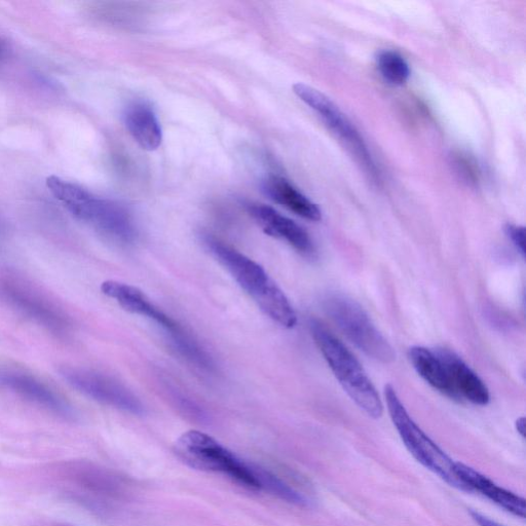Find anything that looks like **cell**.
<instances>
[{
    "label": "cell",
    "mask_w": 526,
    "mask_h": 526,
    "mask_svg": "<svg viewBox=\"0 0 526 526\" xmlns=\"http://www.w3.org/2000/svg\"><path fill=\"white\" fill-rule=\"evenodd\" d=\"M248 211L267 235L286 241L304 256H315L316 248L313 240L308 232L295 221L266 205H250Z\"/></svg>",
    "instance_id": "cell-10"
},
{
    "label": "cell",
    "mask_w": 526,
    "mask_h": 526,
    "mask_svg": "<svg viewBox=\"0 0 526 526\" xmlns=\"http://www.w3.org/2000/svg\"><path fill=\"white\" fill-rule=\"evenodd\" d=\"M453 166L457 173L470 185L479 182L480 172L475 160L465 153H457L453 156Z\"/></svg>",
    "instance_id": "cell-20"
},
{
    "label": "cell",
    "mask_w": 526,
    "mask_h": 526,
    "mask_svg": "<svg viewBox=\"0 0 526 526\" xmlns=\"http://www.w3.org/2000/svg\"><path fill=\"white\" fill-rule=\"evenodd\" d=\"M517 432L524 438L525 437V419L520 418L516 422Z\"/></svg>",
    "instance_id": "cell-23"
},
{
    "label": "cell",
    "mask_w": 526,
    "mask_h": 526,
    "mask_svg": "<svg viewBox=\"0 0 526 526\" xmlns=\"http://www.w3.org/2000/svg\"><path fill=\"white\" fill-rule=\"evenodd\" d=\"M5 293L11 302L28 316L51 329L59 331L64 328V319L51 307L43 303L42 299L15 287L7 288Z\"/></svg>",
    "instance_id": "cell-17"
},
{
    "label": "cell",
    "mask_w": 526,
    "mask_h": 526,
    "mask_svg": "<svg viewBox=\"0 0 526 526\" xmlns=\"http://www.w3.org/2000/svg\"><path fill=\"white\" fill-rule=\"evenodd\" d=\"M175 449L179 459L194 469L222 473L249 490H261L253 469L203 432L184 433L177 440Z\"/></svg>",
    "instance_id": "cell-5"
},
{
    "label": "cell",
    "mask_w": 526,
    "mask_h": 526,
    "mask_svg": "<svg viewBox=\"0 0 526 526\" xmlns=\"http://www.w3.org/2000/svg\"><path fill=\"white\" fill-rule=\"evenodd\" d=\"M435 352L443 362L461 401L467 400L478 406L490 403L491 395L486 385L457 354L446 349Z\"/></svg>",
    "instance_id": "cell-13"
},
{
    "label": "cell",
    "mask_w": 526,
    "mask_h": 526,
    "mask_svg": "<svg viewBox=\"0 0 526 526\" xmlns=\"http://www.w3.org/2000/svg\"><path fill=\"white\" fill-rule=\"evenodd\" d=\"M78 219L92 225L99 233L120 243H131L136 229L130 212L122 205L92 196Z\"/></svg>",
    "instance_id": "cell-9"
},
{
    "label": "cell",
    "mask_w": 526,
    "mask_h": 526,
    "mask_svg": "<svg viewBox=\"0 0 526 526\" xmlns=\"http://www.w3.org/2000/svg\"><path fill=\"white\" fill-rule=\"evenodd\" d=\"M127 130L139 146L154 152L163 141V130L157 115L148 104L137 101L129 104L124 112Z\"/></svg>",
    "instance_id": "cell-14"
},
{
    "label": "cell",
    "mask_w": 526,
    "mask_h": 526,
    "mask_svg": "<svg viewBox=\"0 0 526 526\" xmlns=\"http://www.w3.org/2000/svg\"><path fill=\"white\" fill-rule=\"evenodd\" d=\"M262 488L269 491L278 498L299 507H308L309 500L302 494L298 493L291 486L279 479L274 474L261 468H252Z\"/></svg>",
    "instance_id": "cell-18"
},
{
    "label": "cell",
    "mask_w": 526,
    "mask_h": 526,
    "mask_svg": "<svg viewBox=\"0 0 526 526\" xmlns=\"http://www.w3.org/2000/svg\"><path fill=\"white\" fill-rule=\"evenodd\" d=\"M324 308L337 327L369 358L385 364L396 360L393 347L355 300L333 294L325 300Z\"/></svg>",
    "instance_id": "cell-6"
},
{
    "label": "cell",
    "mask_w": 526,
    "mask_h": 526,
    "mask_svg": "<svg viewBox=\"0 0 526 526\" xmlns=\"http://www.w3.org/2000/svg\"><path fill=\"white\" fill-rule=\"evenodd\" d=\"M205 243L263 313L284 328L291 329L296 325L297 316L289 299L265 269L213 237L206 236Z\"/></svg>",
    "instance_id": "cell-1"
},
{
    "label": "cell",
    "mask_w": 526,
    "mask_h": 526,
    "mask_svg": "<svg viewBox=\"0 0 526 526\" xmlns=\"http://www.w3.org/2000/svg\"><path fill=\"white\" fill-rule=\"evenodd\" d=\"M263 190L275 203L300 217L310 221H320L322 219L320 208L282 177H270L263 184Z\"/></svg>",
    "instance_id": "cell-16"
},
{
    "label": "cell",
    "mask_w": 526,
    "mask_h": 526,
    "mask_svg": "<svg viewBox=\"0 0 526 526\" xmlns=\"http://www.w3.org/2000/svg\"><path fill=\"white\" fill-rule=\"evenodd\" d=\"M385 398L392 422L408 452L424 467L457 490L468 493L456 474V463L409 416L392 385L385 387Z\"/></svg>",
    "instance_id": "cell-4"
},
{
    "label": "cell",
    "mask_w": 526,
    "mask_h": 526,
    "mask_svg": "<svg viewBox=\"0 0 526 526\" xmlns=\"http://www.w3.org/2000/svg\"><path fill=\"white\" fill-rule=\"evenodd\" d=\"M408 358L420 377L432 388L453 400L461 401L436 352L424 347H412L408 351Z\"/></svg>",
    "instance_id": "cell-15"
},
{
    "label": "cell",
    "mask_w": 526,
    "mask_h": 526,
    "mask_svg": "<svg viewBox=\"0 0 526 526\" xmlns=\"http://www.w3.org/2000/svg\"><path fill=\"white\" fill-rule=\"evenodd\" d=\"M470 514L473 518V520L479 525V526H505L490 517L484 516L483 514L477 512V511H470Z\"/></svg>",
    "instance_id": "cell-22"
},
{
    "label": "cell",
    "mask_w": 526,
    "mask_h": 526,
    "mask_svg": "<svg viewBox=\"0 0 526 526\" xmlns=\"http://www.w3.org/2000/svg\"><path fill=\"white\" fill-rule=\"evenodd\" d=\"M310 330L334 377L345 392L368 417L381 419L384 413L383 402L360 362L319 320H310Z\"/></svg>",
    "instance_id": "cell-2"
},
{
    "label": "cell",
    "mask_w": 526,
    "mask_h": 526,
    "mask_svg": "<svg viewBox=\"0 0 526 526\" xmlns=\"http://www.w3.org/2000/svg\"><path fill=\"white\" fill-rule=\"evenodd\" d=\"M505 233L515 248L520 253L521 257L525 258V229L515 224H507Z\"/></svg>",
    "instance_id": "cell-21"
},
{
    "label": "cell",
    "mask_w": 526,
    "mask_h": 526,
    "mask_svg": "<svg viewBox=\"0 0 526 526\" xmlns=\"http://www.w3.org/2000/svg\"><path fill=\"white\" fill-rule=\"evenodd\" d=\"M61 375L74 389L100 403L136 416L144 413L142 403L128 388L104 374L85 369L64 368Z\"/></svg>",
    "instance_id": "cell-8"
},
{
    "label": "cell",
    "mask_w": 526,
    "mask_h": 526,
    "mask_svg": "<svg viewBox=\"0 0 526 526\" xmlns=\"http://www.w3.org/2000/svg\"><path fill=\"white\" fill-rule=\"evenodd\" d=\"M0 389L16 393L27 400L40 404L59 415L69 416L71 409L51 388L31 375L10 370L0 369Z\"/></svg>",
    "instance_id": "cell-11"
},
{
    "label": "cell",
    "mask_w": 526,
    "mask_h": 526,
    "mask_svg": "<svg viewBox=\"0 0 526 526\" xmlns=\"http://www.w3.org/2000/svg\"><path fill=\"white\" fill-rule=\"evenodd\" d=\"M456 474L468 493L478 492L512 515L525 518L526 506L523 498L465 464L456 463Z\"/></svg>",
    "instance_id": "cell-12"
},
{
    "label": "cell",
    "mask_w": 526,
    "mask_h": 526,
    "mask_svg": "<svg viewBox=\"0 0 526 526\" xmlns=\"http://www.w3.org/2000/svg\"><path fill=\"white\" fill-rule=\"evenodd\" d=\"M101 291L107 297L115 299L125 311L155 321L167 332L177 351L187 360L206 370L214 368L211 357L201 348L195 338L150 302L140 289L110 280L102 283Z\"/></svg>",
    "instance_id": "cell-3"
},
{
    "label": "cell",
    "mask_w": 526,
    "mask_h": 526,
    "mask_svg": "<svg viewBox=\"0 0 526 526\" xmlns=\"http://www.w3.org/2000/svg\"><path fill=\"white\" fill-rule=\"evenodd\" d=\"M383 78L395 86L404 85L410 77V68L405 59L394 51H383L377 58Z\"/></svg>",
    "instance_id": "cell-19"
},
{
    "label": "cell",
    "mask_w": 526,
    "mask_h": 526,
    "mask_svg": "<svg viewBox=\"0 0 526 526\" xmlns=\"http://www.w3.org/2000/svg\"><path fill=\"white\" fill-rule=\"evenodd\" d=\"M293 92L300 100L310 106L336 138L340 139L350 149V152L368 174L373 179H377L378 170L373 163L364 139L340 107L320 91L305 84H295Z\"/></svg>",
    "instance_id": "cell-7"
}]
</instances>
